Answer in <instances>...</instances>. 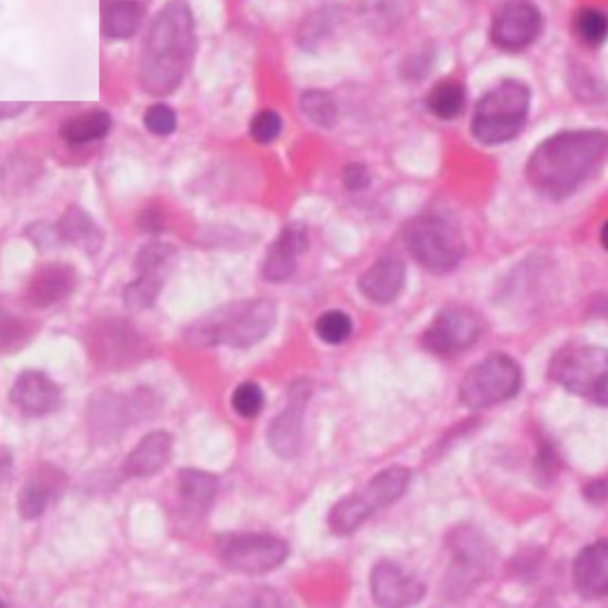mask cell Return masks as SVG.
Masks as SVG:
<instances>
[{"label": "cell", "mask_w": 608, "mask_h": 608, "mask_svg": "<svg viewBox=\"0 0 608 608\" xmlns=\"http://www.w3.org/2000/svg\"><path fill=\"white\" fill-rule=\"evenodd\" d=\"M607 147V134L598 130L555 134L531 153L527 180L549 199H566L597 176L606 161Z\"/></svg>", "instance_id": "obj_1"}, {"label": "cell", "mask_w": 608, "mask_h": 608, "mask_svg": "<svg viewBox=\"0 0 608 608\" xmlns=\"http://www.w3.org/2000/svg\"><path fill=\"white\" fill-rule=\"evenodd\" d=\"M197 37L188 4L173 2L156 14L143 44L141 80L153 96H167L178 89L192 64Z\"/></svg>", "instance_id": "obj_2"}, {"label": "cell", "mask_w": 608, "mask_h": 608, "mask_svg": "<svg viewBox=\"0 0 608 608\" xmlns=\"http://www.w3.org/2000/svg\"><path fill=\"white\" fill-rule=\"evenodd\" d=\"M275 322L276 307L270 300L236 301L195 320L186 328L185 339L193 347L249 349L272 331Z\"/></svg>", "instance_id": "obj_3"}, {"label": "cell", "mask_w": 608, "mask_h": 608, "mask_svg": "<svg viewBox=\"0 0 608 608\" xmlns=\"http://www.w3.org/2000/svg\"><path fill=\"white\" fill-rule=\"evenodd\" d=\"M531 93L522 81L504 80L481 97L472 118V133L481 144L510 142L524 130Z\"/></svg>", "instance_id": "obj_4"}, {"label": "cell", "mask_w": 608, "mask_h": 608, "mask_svg": "<svg viewBox=\"0 0 608 608\" xmlns=\"http://www.w3.org/2000/svg\"><path fill=\"white\" fill-rule=\"evenodd\" d=\"M405 245L423 269L446 275L458 268L465 255L460 232L443 218L421 216L411 220L403 233Z\"/></svg>", "instance_id": "obj_5"}, {"label": "cell", "mask_w": 608, "mask_h": 608, "mask_svg": "<svg viewBox=\"0 0 608 608\" xmlns=\"http://www.w3.org/2000/svg\"><path fill=\"white\" fill-rule=\"evenodd\" d=\"M550 376L570 393L607 406L608 355L600 347H566L552 358Z\"/></svg>", "instance_id": "obj_6"}, {"label": "cell", "mask_w": 608, "mask_h": 608, "mask_svg": "<svg viewBox=\"0 0 608 608\" xmlns=\"http://www.w3.org/2000/svg\"><path fill=\"white\" fill-rule=\"evenodd\" d=\"M522 369L514 358L491 355L467 371L459 389L460 401L475 410L507 402L522 388Z\"/></svg>", "instance_id": "obj_7"}, {"label": "cell", "mask_w": 608, "mask_h": 608, "mask_svg": "<svg viewBox=\"0 0 608 608\" xmlns=\"http://www.w3.org/2000/svg\"><path fill=\"white\" fill-rule=\"evenodd\" d=\"M216 549L226 568L248 576L267 575L288 559L289 546L271 534L232 531L218 536Z\"/></svg>", "instance_id": "obj_8"}, {"label": "cell", "mask_w": 608, "mask_h": 608, "mask_svg": "<svg viewBox=\"0 0 608 608\" xmlns=\"http://www.w3.org/2000/svg\"><path fill=\"white\" fill-rule=\"evenodd\" d=\"M448 542L453 560L447 577V588L453 595L465 594L490 571L495 562L494 548L482 535L468 527L451 532Z\"/></svg>", "instance_id": "obj_9"}, {"label": "cell", "mask_w": 608, "mask_h": 608, "mask_svg": "<svg viewBox=\"0 0 608 608\" xmlns=\"http://www.w3.org/2000/svg\"><path fill=\"white\" fill-rule=\"evenodd\" d=\"M481 332L476 312L465 306L442 309L421 337L426 351L440 357L459 355L477 342Z\"/></svg>", "instance_id": "obj_10"}, {"label": "cell", "mask_w": 608, "mask_h": 608, "mask_svg": "<svg viewBox=\"0 0 608 608\" xmlns=\"http://www.w3.org/2000/svg\"><path fill=\"white\" fill-rule=\"evenodd\" d=\"M544 19L540 10L528 2L499 6L492 16L490 37L496 47L517 53L529 48L540 37Z\"/></svg>", "instance_id": "obj_11"}, {"label": "cell", "mask_w": 608, "mask_h": 608, "mask_svg": "<svg viewBox=\"0 0 608 608\" xmlns=\"http://www.w3.org/2000/svg\"><path fill=\"white\" fill-rule=\"evenodd\" d=\"M173 250L163 242H149L137 255L138 276L124 290V302L131 311L150 308L159 298Z\"/></svg>", "instance_id": "obj_12"}, {"label": "cell", "mask_w": 608, "mask_h": 608, "mask_svg": "<svg viewBox=\"0 0 608 608\" xmlns=\"http://www.w3.org/2000/svg\"><path fill=\"white\" fill-rule=\"evenodd\" d=\"M311 396L307 380H298L290 388L288 402L268 428V442L273 453L283 459H292L300 453L303 443L306 409Z\"/></svg>", "instance_id": "obj_13"}, {"label": "cell", "mask_w": 608, "mask_h": 608, "mask_svg": "<svg viewBox=\"0 0 608 608\" xmlns=\"http://www.w3.org/2000/svg\"><path fill=\"white\" fill-rule=\"evenodd\" d=\"M370 592L379 608H412L425 599L427 588L401 565L380 560L371 570Z\"/></svg>", "instance_id": "obj_14"}, {"label": "cell", "mask_w": 608, "mask_h": 608, "mask_svg": "<svg viewBox=\"0 0 608 608\" xmlns=\"http://www.w3.org/2000/svg\"><path fill=\"white\" fill-rule=\"evenodd\" d=\"M93 358L103 367L120 368L141 349L133 327L123 320L110 319L98 323L91 333Z\"/></svg>", "instance_id": "obj_15"}, {"label": "cell", "mask_w": 608, "mask_h": 608, "mask_svg": "<svg viewBox=\"0 0 608 608\" xmlns=\"http://www.w3.org/2000/svg\"><path fill=\"white\" fill-rule=\"evenodd\" d=\"M68 479L54 465L41 464L30 474L17 496V510L26 520L44 515L51 502L58 500L67 488Z\"/></svg>", "instance_id": "obj_16"}, {"label": "cell", "mask_w": 608, "mask_h": 608, "mask_svg": "<svg viewBox=\"0 0 608 608\" xmlns=\"http://www.w3.org/2000/svg\"><path fill=\"white\" fill-rule=\"evenodd\" d=\"M12 406L29 417L56 412L62 402V390L48 375L28 370L16 378L10 390Z\"/></svg>", "instance_id": "obj_17"}, {"label": "cell", "mask_w": 608, "mask_h": 608, "mask_svg": "<svg viewBox=\"0 0 608 608\" xmlns=\"http://www.w3.org/2000/svg\"><path fill=\"white\" fill-rule=\"evenodd\" d=\"M309 248V232L302 222L285 226L268 249L262 272L268 282L282 283L298 269V258Z\"/></svg>", "instance_id": "obj_18"}, {"label": "cell", "mask_w": 608, "mask_h": 608, "mask_svg": "<svg viewBox=\"0 0 608 608\" xmlns=\"http://www.w3.org/2000/svg\"><path fill=\"white\" fill-rule=\"evenodd\" d=\"M572 582L585 600L604 599L608 592V544L601 538L586 546L572 566Z\"/></svg>", "instance_id": "obj_19"}, {"label": "cell", "mask_w": 608, "mask_h": 608, "mask_svg": "<svg viewBox=\"0 0 608 608\" xmlns=\"http://www.w3.org/2000/svg\"><path fill=\"white\" fill-rule=\"evenodd\" d=\"M406 273V265L401 258L387 256L362 272L358 287L369 301L381 306L389 305L403 291Z\"/></svg>", "instance_id": "obj_20"}, {"label": "cell", "mask_w": 608, "mask_h": 608, "mask_svg": "<svg viewBox=\"0 0 608 608\" xmlns=\"http://www.w3.org/2000/svg\"><path fill=\"white\" fill-rule=\"evenodd\" d=\"M139 396L126 398L114 395L103 393L98 397L92 405L91 425L94 431L100 436H111L117 433L128 423L137 420V417L144 415L148 409L147 402H150L148 397ZM150 407V405H149Z\"/></svg>", "instance_id": "obj_21"}, {"label": "cell", "mask_w": 608, "mask_h": 608, "mask_svg": "<svg viewBox=\"0 0 608 608\" xmlns=\"http://www.w3.org/2000/svg\"><path fill=\"white\" fill-rule=\"evenodd\" d=\"M77 287L76 271L66 265H50L37 271L26 290L28 303L46 309L66 300Z\"/></svg>", "instance_id": "obj_22"}, {"label": "cell", "mask_w": 608, "mask_h": 608, "mask_svg": "<svg viewBox=\"0 0 608 608\" xmlns=\"http://www.w3.org/2000/svg\"><path fill=\"white\" fill-rule=\"evenodd\" d=\"M411 474L405 466H390L372 477L355 496L365 512L371 517L378 510L386 509L406 494Z\"/></svg>", "instance_id": "obj_23"}, {"label": "cell", "mask_w": 608, "mask_h": 608, "mask_svg": "<svg viewBox=\"0 0 608 608\" xmlns=\"http://www.w3.org/2000/svg\"><path fill=\"white\" fill-rule=\"evenodd\" d=\"M172 438L168 431L156 430L148 433L132 449L123 464L128 478L144 479L158 475L171 458Z\"/></svg>", "instance_id": "obj_24"}, {"label": "cell", "mask_w": 608, "mask_h": 608, "mask_svg": "<svg viewBox=\"0 0 608 608\" xmlns=\"http://www.w3.org/2000/svg\"><path fill=\"white\" fill-rule=\"evenodd\" d=\"M60 240L84 253L96 255L103 245V233L94 219L79 206L69 207L57 230Z\"/></svg>", "instance_id": "obj_25"}, {"label": "cell", "mask_w": 608, "mask_h": 608, "mask_svg": "<svg viewBox=\"0 0 608 608\" xmlns=\"http://www.w3.org/2000/svg\"><path fill=\"white\" fill-rule=\"evenodd\" d=\"M113 127L111 114L93 109L67 118L59 129L62 141L69 146H86L101 141Z\"/></svg>", "instance_id": "obj_26"}, {"label": "cell", "mask_w": 608, "mask_h": 608, "mask_svg": "<svg viewBox=\"0 0 608 608\" xmlns=\"http://www.w3.org/2000/svg\"><path fill=\"white\" fill-rule=\"evenodd\" d=\"M147 6L141 2H107L101 4L100 26L103 37L127 40L141 28Z\"/></svg>", "instance_id": "obj_27"}, {"label": "cell", "mask_w": 608, "mask_h": 608, "mask_svg": "<svg viewBox=\"0 0 608 608\" xmlns=\"http://www.w3.org/2000/svg\"><path fill=\"white\" fill-rule=\"evenodd\" d=\"M178 488L188 510L205 512L218 495L219 480L212 474L186 468L178 476Z\"/></svg>", "instance_id": "obj_28"}, {"label": "cell", "mask_w": 608, "mask_h": 608, "mask_svg": "<svg viewBox=\"0 0 608 608\" xmlns=\"http://www.w3.org/2000/svg\"><path fill=\"white\" fill-rule=\"evenodd\" d=\"M427 103L429 110L438 118L443 120L455 119L465 108V87L459 81H442L430 91Z\"/></svg>", "instance_id": "obj_29"}, {"label": "cell", "mask_w": 608, "mask_h": 608, "mask_svg": "<svg viewBox=\"0 0 608 608\" xmlns=\"http://www.w3.org/2000/svg\"><path fill=\"white\" fill-rule=\"evenodd\" d=\"M300 109L312 124L331 129L338 120V108L333 97L321 90H308L300 98Z\"/></svg>", "instance_id": "obj_30"}, {"label": "cell", "mask_w": 608, "mask_h": 608, "mask_svg": "<svg viewBox=\"0 0 608 608\" xmlns=\"http://www.w3.org/2000/svg\"><path fill=\"white\" fill-rule=\"evenodd\" d=\"M31 336L29 321L0 307V353L20 350Z\"/></svg>", "instance_id": "obj_31"}, {"label": "cell", "mask_w": 608, "mask_h": 608, "mask_svg": "<svg viewBox=\"0 0 608 608\" xmlns=\"http://www.w3.org/2000/svg\"><path fill=\"white\" fill-rule=\"evenodd\" d=\"M607 27L606 13L597 8L581 9L575 20L577 37L589 47H597L605 41Z\"/></svg>", "instance_id": "obj_32"}, {"label": "cell", "mask_w": 608, "mask_h": 608, "mask_svg": "<svg viewBox=\"0 0 608 608\" xmlns=\"http://www.w3.org/2000/svg\"><path fill=\"white\" fill-rule=\"evenodd\" d=\"M353 331V323L346 312L329 310L318 319L316 332L328 345H341L349 340Z\"/></svg>", "instance_id": "obj_33"}, {"label": "cell", "mask_w": 608, "mask_h": 608, "mask_svg": "<svg viewBox=\"0 0 608 608\" xmlns=\"http://www.w3.org/2000/svg\"><path fill=\"white\" fill-rule=\"evenodd\" d=\"M265 405L263 390L253 381H246L232 393V408L240 417L253 419L262 411Z\"/></svg>", "instance_id": "obj_34"}, {"label": "cell", "mask_w": 608, "mask_h": 608, "mask_svg": "<svg viewBox=\"0 0 608 608\" xmlns=\"http://www.w3.org/2000/svg\"><path fill=\"white\" fill-rule=\"evenodd\" d=\"M283 129V119L273 110L258 112L251 120L250 134L260 146H268L280 137Z\"/></svg>", "instance_id": "obj_35"}, {"label": "cell", "mask_w": 608, "mask_h": 608, "mask_svg": "<svg viewBox=\"0 0 608 608\" xmlns=\"http://www.w3.org/2000/svg\"><path fill=\"white\" fill-rule=\"evenodd\" d=\"M146 129L153 136L167 137L178 128V114L167 103H153L143 116Z\"/></svg>", "instance_id": "obj_36"}, {"label": "cell", "mask_w": 608, "mask_h": 608, "mask_svg": "<svg viewBox=\"0 0 608 608\" xmlns=\"http://www.w3.org/2000/svg\"><path fill=\"white\" fill-rule=\"evenodd\" d=\"M342 182L350 192H361L370 186V172L367 167L360 163H351L346 166L342 171Z\"/></svg>", "instance_id": "obj_37"}, {"label": "cell", "mask_w": 608, "mask_h": 608, "mask_svg": "<svg viewBox=\"0 0 608 608\" xmlns=\"http://www.w3.org/2000/svg\"><path fill=\"white\" fill-rule=\"evenodd\" d=\"M247 608H292L290 601L272 588L259 589Z\"/></svg>", "instance_id": "obj_38"}, {"label": "cell", "mask_w": 608, "mask_h": 608, "mask_svg": "<svg viewBox=\"0 0 608 608\" xmlns=\"http://www.w3.org/2000/svg\"><path fill=\"white\" fill-rule=\"evenodd\" d=\"M537 472L542 480L550 481L559 472L560 460L549 446H544L537 461Z\"/></svg>", "instance_id": "obj_39"}, {"label": "cell", "mask_w": 608, "mask_h": 608, "mask_svg": "<svg viewBox=\"0 0 608 608\" xmlns=\"http://www.w3.org/2000/svg\"><path fill=\"white\" fill-rule=\"evenodd\" d=\"M584 492L590 502H602L607 497V482L606 480H596L590 482L586 486Z\"/></svg>", "instance_id": "obj_40"}, {"label": "cell", "mask_w": 608, "mask_h": 608, "mask_svg": "<svg viewBox=\"0 0 608 608\" xmlns=\"http://www.w3.org/2000/svg\"><path fill=\"white\" fill-rule=\"evenodd\" d=\"M27 109V102H0V119H9L20 116Z\"/></svg>", "instance_id": "obj_41"}, {"label": "cell", "mask_w": 608, "mask_h": 608, "mask_svg": "<svg viewBox=\"0 0 608 608\" xmlns=\"http://www.w3.org/2000/svg\"><path fill=\"white\" fill-rule=\"evenodd\" d=\"M12 459L7 450L0 449V482L7 480L11 476Z\"/></svg>", "instance_id": "obj_42"}, {"label": "cell", "mask_w": 608, "mask_h": 608, "mask_svg": "<svg viewBox=\"0 0 608 608\" xmlns=\"http://www.w3.org/2000/svg\"><path fill=\"white\" fill-rule=\"evenodd\" d=\"M0 608H8L2 598H0Z\"/></svg>", "instance_id": "obj_43"}]
</instances>
